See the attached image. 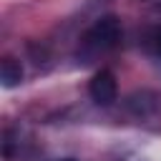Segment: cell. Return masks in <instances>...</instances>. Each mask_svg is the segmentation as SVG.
Returning a JSON list of instances; mask_svg holds the SVG:
<instances>
[{
    "label": "cell",
    "mask_w": 161,
    "mask_h": 161,
    "mask_svg": "<svg viewBox=\"0 0 161 161\" xmlns=\"http://www.w3.org/2000/svg\"><path fill=\"white\" fill-rule=\"evenodd\" d=\"M151 45H153V50L161 55V28H156V30L151 33Z\"/></svg>",
    "instance_id": "obj_4"
},
{
    "label": "cell",
    "mask_w": 161,
    "mask_h": 161,
    "mask_svg": "<svg viewBox=\"0 0 161 161\" xmlns=\"http://www.w3.org/2000/svg\"><path fill=\"white\" fill-rule=\"evenodd\" d=\"M88 96L93 98V103L98 106H111L116 98H118V83H116V75L108 70V68H101L91 83H88Z\"/></svg>",
    "instance_id": "obj_2"
},
{
    "label": "cell",
    "mask_w": 161,
    "mask_h": 161,
    "mask_svg": "<svg viewBox=\"0 0 161 161\" xmlns=\"http://www.w3.org/2000/svg\"><path fill=\"white\" fill-rule=\"evenodd\" d=\"M121 23L116 15H103L98 18L80 38V48L86 55H98V53H106V50H113L118 43H121Z\"/></svg>",
    "instance_id": "obj_1"
},
{
    "label": "cell",
    "mask_w": 161,
    "mask_h": 161,
    "mask_svg": "<svg viewBox=\"0 0 161 161\" xmlns=\"http://www.w3.org/2000/svg\"><path fill=\"white\" fill-rule=\"evenodd\" d=\"M0 78H3L5 88H15L23 80V65H20V60H15L10 55L3 58V63H0Z\"/></svg>",
    "instance_id": "obj_3"
}]
</instances>
